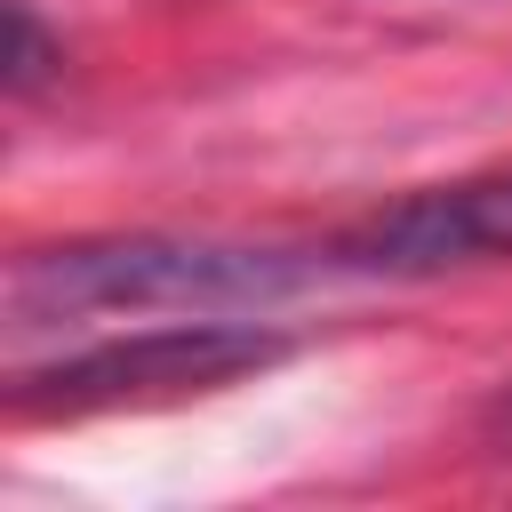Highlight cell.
<instances>
[{
  "instance_id": "cell-3",
  "label": "cell",
  "mask_w": 512,
  "mask_h": 512,
  "mask_svg": "<svg viewBox=\"0 0 512 512\" xmlns=\"http://www.w3.org/2000/svg\"><path fill=\"white\" fill-rule=\"evenodd\" d=\"M328 256H336L344 272H384V280H424V272H456V264H496V256H512V168L456 176V184H424V192L360 216L352 232H336Z\"/></svg>"
},
{
  "instance_id": "cell-5",
  "label": "cell",
  "mask_w": 512,
  "mask_h": 512,
  "mask_svg": "<svg viewBox=\"0 0 512 512\" xmlns=\"http://www.w3.org/2000/svg\"><path fill=\"white\" fill-rule=\"evenodd\" d=\"M488 432L512 448V392H496V400H488Z\"/></svg>"
},
{
  "instance_id": "cell-2",
  "label": "cell",
  "mask_w": 512,
  "mask_h": 512,
  "mask_svg": "<svg viewBox=\"0 0 512 512\" xmlns=\"http://www.w3.org/2000/svg\"><path fill=\"white\" fill-rule=\"evenodd\" d=\"M288 360V336L256 328V320H168V328H136V336H104L88 352H64L48 368H24L8 384L16 416H96V408H152V400H184V392H216L240 384L256 368Z\"/></svg>"
},
{
  "instance_id": "cell-4",
  "label": "cell",
  "mask_w": 512,
  "mask_h": 512,
  "mask_svg": "<svg viewBox=\"0 0 512 512\" xmlns=\"http://www.w3.org/2000/svg\"><path fill=\"white\" fill-rule=\"evenodd\" d=\"M40 72H48V40H40L32 8H8V88L24 96V88H40Z\"/></svg>"
},
{
  "instance_id": "cell-1",
  "label": "cell",
  "mask_w": 512,
  "mask_h": 512,
  "mask_svg": "<svg viewBox=\"0 0 512 512\" xmlns=\"http://www.w3.org/2000/svg\"><path fill=\"white\" fill-rule=\"evenodd\" d=\"M304 280L296 256L248 240H184V232H96L24 248L8 272V304L24 320L72 312H240L272 304Z\"/></svg>"
}]
</instances>
